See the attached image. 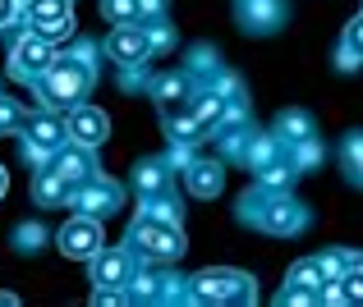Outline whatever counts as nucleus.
Wrapping results in <instances>:
<instances>
[{
    "label": "nucleus",
    "mask_w": 363,
    "mask_h": 307,
    "mask_svg": "<svg viewBox=\"0 0 363 307\" xmlns=\"http://www.w3.org/2000/svg\"><path fill=\"white\" fill-rule=\"evenodd\" d=\"M129 248H138V253L147 257H161V262H175V257H184V229L170 225V220H157L152 211H143L138 220L129 225Z\"/></svg>",
    "instance_id": "4"
},
{
    "label": "nucleus",
    "mask_w": 363,
    "mask_h": 307,
    "mask_svg": "<svg viewBox=\"0 0 363 307\" xmlns=\"http://www.w3.org/2000/svg\"><path fill=\"white\" fill-rule=\"evenodd\" d=\"M5 188H9V179H5V166H0V197H5Z\"/></svg>",
    "instance_id": "36"
},
{
    "label": "nucleus",
    "mask_w": 363,
    "mask_h": 307,
    "mask_svg": "<svg viewBox=\"0 0 363 307\" xmlns=\"http://www.w3.org/2000/svg\"><path fill=\"white\" fill-rule=\"evenodd\" d=\"M322 161H327V147H322L318 138L294 142V147H290V166L299 170V175H303V170H313V166H322Z\"/></svg>",
    "instance_id": "23"
},
{
    "label": "nucleus",
    "mask_w": 363,
    "mask_h": 307,
    "mask_svg": "<svg viewBox=\"0 0 363 307\" xmlns=\"http://www.w3.org/2000/svg\"><path fill=\"white\" fill-rule=\"evenodd\" d=\"M276 303H290V307H308V303H322V294H313V289H281L276 294Z\"/></svg>",
    "instance_id": "32"
},
{
    "label": "nucleus",
    "mask_w": 363,
    "mask_h": 307,
    "mask_svg": "<svg viewBox=\"0 0 363 307\" xmlns=\"http://www.w3.org/2000/svg\"><path fill=\"white\" fill-rule=\"evenodd\" d=\"M138 9H143V14H157V9H161V0H138Z\"/></svg>",
    "instance_id": "35"
},
{
    "label": "nucleus",
    "mask_w": 363,
    "mask_h": 307,
    "mask_svg": "<svg viewBox=\"0 0 363 307\" xmlns=\"http://www.w3.org/2000/svg\"><path fill=\"white\" fill-rule=\"evenodd\" d=\"M240 220L262 234H299L308 225V211H303L294 197H285V188H267L257 184L253 193L240 197Z\"/></svg>",
    "instance_id": "1"
},
{
    "label": "nucleus",
    "mask_w": 363,
    "mask_h": 307,
    "mask_svg": "<svg viewBox=\"0 0 363 307\" xmlns=\"http://www.w3.org/2000/svg\"><path fill=\"white\" fill-rule=\"evenodd\" d=\"M23 124H28L23 105H18V101H9V97H0V133H18Z\"/></svg>",
    "instance_id": "28"
},
{
    "label": "nucleus",
    "mask_w": 363,
    "mask_h": 307,
    "mask_svg": "<svg viewBox=\"0 0 363 307\" xmlns=\"http://www.w3.org/2000/svg\"><path fill=\"white\" fill-rule=\"evenodd\" d=\"M189 92V79L184 74H161L157 83H152V97H157L161 105H170V101H179Z\"/></svg>",
    "instance_id": "25"
},
{
    "label": "nucleus",
    "mask_w": 363,
    "mask_h": 307,
    "mask_svg": "<svg viewBox=\"0 0 363 307\" xmlns=\"http://www.w3.org/2000/svg\"><path fill=\"white\" fill-rule=\"evenodd\" d=\"M55 175L69 179V184H88V179L97 175V166H92V147H83V142L60 147V151H55Z\"/></svg>",
    "instance_id": "13"
},
{
    "label": "nucleus",
    "mask_w": 363,
    "mask_h": 307,
    "mask_svg": "<svg viewBox=\"0 0 363 307\" xmlns=\"http://www.w3.org/2000/svg\"><path fill=\"white\" fill-rule=\"evenodd\" d=\"M33 197H37V207H60L69 197V179H60L55 170H42L33 184Z\"/></svg>",
    "instance_id": "18"
},
{
    "label": "nucleus",
    "mask_w": 363,
    "mask_h": 307,
    "mask_svg": "<svg viewBox=\"0 0 363 307\" xmlns=\"http://www.w3.org/2000/svg\"><path fill=\"white\" fill-rule=\"evenodd\" d=\"M101 14L111 18V23H138V0H101Z\"/></svg>",
    "instance_id": "27"
},
{
    "label": "nucleus",
    "mask_w": 363,
    "mask_h": 307,
    "mask_svg": "<svg viewBox=\"0 0 363 307\" xmlns=\"http://www.w3.org/2000/svg\"><path fill=\"white\" fill-rule=\"evenodd\" d=\"M235 14H240L244 33H272V28H281L285 5H281V0H240Z\"/></svg>",
    "instance_id": "12"
},
{
    "label": "nucleus",
    "mask_w": 363,
    "mask_h": 307,
    "mask_svg": "<svg viewBox=\"0 0 363 307\" xmlns=\"http://www.w3.org/2000/svg\"><path fill=\"white\" fill-rule=\"evenodd\" d=\"M318 266H322V275H327V284H331V280H340V275L350 271V253H322Z\"/></svg>",
    "instance_id": "29"
},
{
    "label": "nucleus",
    "mask_w": 363,
    "mask_h": 307,
    "mask_svg": "<svg viewBox=\"0 0 363 307\" xmlns=\"http://www.w3.org/2000/svg\"><path fill=\"white\" fill-rule=\"evenodd\" d=\"M106 55H111V60H120V64H138V60H147V55H152V37H147V28L120 23L116 33L106 37Z\"/></svg>",
    "instance_id": "10"
},
{
    "label": "nucleus",
    "mask_w": 363,
    "mask_h": 307,
    "mask_svg": "<svg viewBox=\"0 0 363 307\" xmlns=\"http://www.w3.org/2000/svg\"><path fill=\"white\" fill-rule=\"evenodd\" d=\"M285 289H313V294L327 289V275H322L318 257H303V262H294L290 275H285Z\"/></svg>",
    "instance_id": "17"
},
{
    "label": "nucleus",
    "mask_w": 363,
    "mask_h": 307,
    "mask_svg": "<svg viewBox=\"0 0 363 307\" xmlns=\"http://www.w3.org/2000/svg\"><path fill=\"white\" fill-rule=\"evenodd\" d=\"M166 166H170V161H143V166L133 170V188H138L143 197L166 193Z\"/></svg>",
    "instance_id": "19"
},
{
    "label": "nucleus",
    "mask_w": 363,
    "mask_h": 307,
    "mask_svg": "<svg viewBox=\"0 0 363 307\" xmlns=\"http://www.w3.org/2000/svg\"><path fill=\"white\" fill-rule=\"evenodd\" d=\"M184 175H189V193L194 197H216L225 188V166L221 161H194Z\"/></svg>",
    "instance_id": "14"
},
{
    "label": "nucleus",
    "mask_w": 363,
    "mask_h": 307,
    "mask_svg": "<svg viewBox=\"0 0 363 307\" xmlns=\"http://www.w3.org/2000/svg\"><path fill=\"white\" fill-rule=\"evenodd\" d=\"M290 156V147H285L276 133H257L253 142H248V156H244V166H253V170H267V166H276V161H285Z\"/></svg>",
    "instance_id": "15"
},
{
    "label": "nucleus",
    "mask_w": 363,
    "mask_h": 307,
    "mask_svg": "<svg viewBox=\"0 0 363 307\" xmlns=\"http://www.w3.org/2000/svg\"><path fill=\"white\" fill-rule=\"evenodd\" d=\"M340 166H345L350 184L363 188V133H350V138H345V147H340Z\"/></svg>",
    "instance_id": "21"
},
{
    "label": "nucleus",
    "mask_w": 363,
    "mask_h": 307,
    "mask_svg": "<svg viewBox=\"0 0 363 307\" xmlns=\"http://www.w3.org/2000/svg\"><path fill=\"white\" fill-rule=\"evenodd\" d=\"M14 14H18V0H0V28H5Z\"/></svg>",
    "instance_id": "34"
},
{
    "label": "nucleus",
    "mask_w": 363,
    "mask_h": 307,
    "mask_svg": "<svg viewBox=\"0 0 363 307\" xmlns=\"http://www.w3.org/2000/svg\"><path fill=\"white\" fill-rule=\"evenodd\" d=\"M51 64H55V51H51V37H42V33L23 37V42L9 51V74H14V79H42Z\"/></svg>",
    "instance_id": "7"
},
{
    "label": "nucleus",
    "mask_w": 363,
    "mask_h": 307,
    "mask_svg": "<svg viewBox=\"0 0 363 307\" xmlns=\"http://www.w3.org/2000/svg\"><path fill=\"white\" fill-rule=\"evenodd\" d=\"M124 202V193L116 184H106L101 175H92L88 184H79V193H74V211H83V216H97V220H106L111 211H120Z\"/></svg>",
    "instance_id": "8"
},
{
    "label": "nucleus",
    "mask_w": 363,
    "mask_h": 307,
    "mask_svg": "<svg viewBox=\"0 0 363 307\" xmlns=\"http://www.w3.org/2000/svg\"><path fill=\"white\" fill-rule=\"evenodd\" d=\"M276 138L285 142V147H294V142H308L313 138V115L308 110H281L276 115Z\"/></svg>",
    "instance_id": "16"
},
{
    "label": "nucleus",
    "mask_w": 363,
    "mask_h": 307,
    "mask_svg": "<svg viewBox=\"0 0 363 307\" xmlns=\"http://www.w3.org/2000/svg\"><path fill=\"white\" fill-rule=\"evenodd\" d=\"M189 303H253V275L244 271H225V266H212V271H198L189 280Z\"/></svg>",
    "instance_id": "3"
},
{
    "label": "nucleus",
    "mask_w": 363,
    "mask_h": 307,
    "mask_svg": "<svg viewBox=\"0 0 363 307\" xmlns=\"http://www.w3.org/2000/svg\"><path fill=\"white\" fill-rule=\"evenodd\" d=\"M166 133H170V142H198L203 138V124H198L194 110L189 115H166Z\"/></svg>",
    "instance_id": "22"
},
{
    "label": "nucleus",
    "mask_w": 363,
    "mask_h": 307,
    "mask_svg": "<svg viewBox=\"0 0 363 307\" xmlns=\"http://www.w3.org/2000/svg\"><path fill=\"white\" fill-rule=\"evenodd\" d=\"M143 211H152L157 220H170V225H179V220H184V207H179V197H170V193L147 197V207H143Z\"/></svg>",
    "instance_id": "26"
},
{
    "label": "nucleus",
    "mask_w": 363,
    "mask_h": 307,
    "mask_svg": "<svg viewBox=\"0 0 363 307\" xmlns=\"http://www.w3.org/2000/svg\"><path fill=\"white\" fill-rule=\"evenodd\" d=\"M55 243H60L65 257L92 262V257L101 253V220L97 216H74V220H65V229L55 234Z\"/></svg>",
    "instance_id": "6"
},
{
    "label": "nucleus",
    "mask_w": 363,
    "mask_h": 307,
    "mask_svg": "<svg viewBox=\"0 0 363 307\" xmlns=\"http://www.w3.org/2000/svg\"><path fill=\"white\" fill-rule=\"evenodd\" d=\"M42 238H46L42 225H18L14 229V248H18V253H37V243H42Z\"/></svg>",
    "instance_id": "30"
},
{
    "label": "nucleus",
    "mask_w": 363,
    "mask_h": 307,
    "mask_svg": "<svg viewBox=\"0 0 363 307\" xmlns=\"http://www.w3.org/2000/svg\"><path fill=\"white\" fill-rule=\"evenodd\" d=\"M194 115H198L203 129H207V124H221L225 115H230V101H225L216 88H207V92H198V97H194Z\"/></svg>",
    "instance_id": "20"
},
{
    "label": "nucleus",
    "mask_w": 363,
    "mask_h": 307,
    "mask_svg": "<svg viewBox=\"0 0 363 307\" xmlns=\"http://www.w3.org/2000/svg\"><path fill=\"white\" fill-rule=\"evenodd\" d=\"M69 14V0H28V18H33V28L42 23H55V18Z\"/></svg>",
    "instance_id": "24"
},
{
    "label": "nucleus",
    "mask_w": 363,
    "mask_h": 307,
    "mask_svg": "<svg viewBox=\"0 0 363 307\" xmlns=\"http://www.w3.org/2000/svg\"><path fill=\"white\" fill-rule=\"evenodd\" d=\"M69 142H83V147H101L106 142V133H111V120L97 110V105H69Z\"/></svg>",
    "instance_id": "9"
},
{
    "label": "nucleus",
    "mask_w": 363,
    "mask_h": 307,
    "mask_svg": "<svg viewBox=\"0 0 363 307\" xmlns=\"http://www.w3.org/2000/svg\"><path fill=\"white\" fill-rule=\"evenodd\" d=\"M92 88V64L88 55H69V60H55L42 74V101L46 105H79Z\"/></svg>",
    "instance_id": "2"
},
{
    "label": "nucleus",
    "mask_w": 363,
    "mask_h": 307,
    "mask_svg": "<svg viewBox=\"0 0 363 307\" xmlns=\"http://www.w3.org/2000/svg\"><path fill=\"white\" fill-rule=\"evenodd\" d=\"M23 133H28V138H23V156H28V161H46L51 151L65 147V133H69V124L55 120L51 110H37V115H28Z\"/></svg>",
    "instance_id": "5"
},
{
    "label": "nucleus",
    "mask_w": 363,
    "mask_h": 307,
    "mask_svg": "<svg viewBox=\"0 0 363 307\" xmlns=\"http://www.w3.org/2000/svg\"><path fill=\"white\" fill-rule=\"evenodd\" d=\"M133 280V262L124 248H101L92 257V284H106V289H120V284Z\"/></svg>",
    "instance_id": "11"
},
{
    "label": "nucleus",
    "mask_w": 363,
    "mask_h": 307,
    "mask_svg": "<svg viewBox=\"0 0 363 307\" xmlns=\"http://www.w3.org/2000/svg\"><path fill=\"white\" fill-rule=\"evenodd\" d=\"M152 51H166V46H175V33H170V28H152Z\"/></svg>",
    "instance_id": "33"
},
{
    "label": "nucleus",
    "mask_w": 363,
    "mask_h": 307,
    "mask_svg": "<svg viewBox=\"0 0 363 307\" xmlns=\"http://www.w3.org/2000/svg\"><path fill=\"white\" fill-rule=\"evenodd\" d=\"M340 46H345L350 55H359V60H363V14L350 18V28H345V37H340Z\"/></svg>",
    "instance_id": "31"
}]
</instances>
